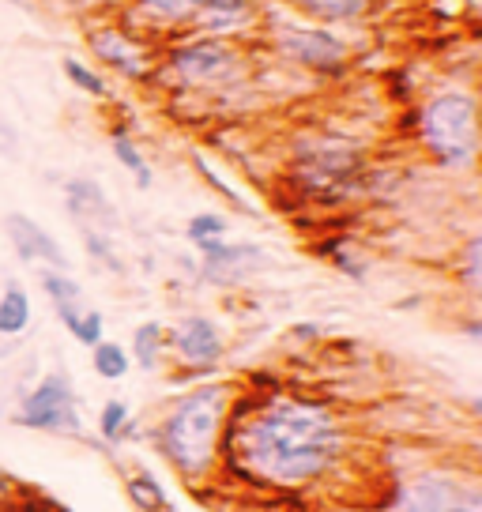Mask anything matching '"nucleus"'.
Returning <instances> with one entry per match:
<instances>
[{
  "label": "nucleus",
  "instance_id": "obj_1",
  "mask_svg": "<svg viewBox=\"0 0 482 512\" xmlns=\"http://www.w3.org/2000/svg\"><path fill=\"white\" fill-rule=\"evenodd\" d=\"M351 433L336 407L321 400H257L230 407L223 433L226 464L268 490H306L347 460Z\"/></svg>",
  "mask_w": 482,
  "mask_h": 512
},
{
  "label": "nucleus",
  "instance_id": "obj_2",
  "mask_svg": "<svg viewBox=\"0 0 482 512\" xmlns=\"http://www.w3.org/2000/svg\"><path fill=\"white\" fill-rule=\"evenodd\" d=\"M230 418V388L226 384H200L170 403L155 430L162 460L174 467L185 482H204L215 475L223 460V433Z\"/></svg>",
  "mask_w": 482,
  "mask_h": 512
},
{
  "label": "nucleus",
  "instance_id": "obj_3",
  "mask_svg": "<svg viewBox=\"0 0 482 512\" xmlns=\"http://www.w3.org/2000/svg\"><path fill=\"white\" fill-rule=\"evenodd\" d=\"M418 132H422V144L430 147L441 166L452 170H464L479 155V110H475V98L464 91H445L434 95L422 106L418 117Z\"/></svg>",
  "mask_w": 482,
  "mask_h": 512
},
{
  "label": "nucleus",
  "instance_id": "obj_4",
  "mask_svg": "<svg viewBox=\"0 0 482 512\" xmlns=\"http://www.w3.org/2000/svg\"><path fill=\"white\" fill-rule=\"evenodd\" d=\"M19 426H31L42 433H80L83 418L76 407V392L65 373H49L34 384V392L19 407Z\"/></svg>",
  "mask_w": 482,
  "mask_h": 512
},
{
  "label": "nucleus",
  "instance_id": "obj_5",
  "mask_svg": "<svg viewBox=\"0 0 482 512\" xmlns=\"http://www.w3.org/2000/svg\"><path fill=\"white\" fill-rule=\"evenodd\" d=\"M475 482L460 479L456 471H441V467H426L415 471L392 490L388 512H456L464 494Z\"/></svg>",
  "mask_w": 482,
  "mask_h": 512
},
{
  "label": "nucleus",
  "instance_id": "obj_6",
  "mask_svg": "<svg viewBox=\"0 0 482 512\" xmlns=\"http://www.w3.org/2000/svg\"><path fill=\"white\" fill-rule=\"evenodd\" d=\"M358 170H362V159L351 147L339 144L313 147L298 159V181L306 185V192L321 196V200H336L343 192H351Z\"/></svg>",
  "mask_w": 482,
  "mask_h": 512
},
{
  "label": "nucleus",
  "instance_id": "obj_7",
  "mask_svg": "<svg viewBox=\"0 0 482 512\" xmlns=\"http://www.w3.org/2000/svg\"><path fill=\"white\" fill-rule=\"evenodd\" d=\"M174 76L181 83H193V87H215L226 83L230 76H238V53L223 42H196L174 53Z\"/></svg>",
  "mask_w": 482,
  "mask_h": 512
},
{
  "label": "nucleus",
  "instance_id": "obj_8",
  "mask_svg": "<svg viewBox=\"0 0 482 512\" xmlns=\"http://www.w3.org/2000/svg\"><path fill=\"white\" fill-rule=\"evenodd\" d=\"M4 226H8V238H12V245H16V253L23 256L27 264H38V260H42V264H49V272H68V268H72L65 249L57 245V238L34 223L31 215L12 211V215L4 219Z\"/></svg>",
  "mask_w": 482,
  "mask_h": 512
},
{
  "label": "nucleus",
  "instance_id": "obj_9",
  "mask_svg": "<svg viewBox=\"0 0 482 512\" xmlns=\"http://www.w3.org/2000/svg\"><path fill=\"white\" fill-rule=\"evenodd\" d=\"M196 249L204 253V275L215 279V283H238V279H245V275H253L257 268L268 264L264 249H257V245H226L223 238H215L196 245Z\"/></svg>",
  "mask_w": 482,
  "mask_h": 512
},
{
  "label": "nucleus",
  "instance_id": "obj_10",
  "mask_svg": "<svg viewBox=\"0 0 482 512\" xmlns=\"http://www.w3.org/2000/svg\"><path fill=\"white\" fill-rule=\"evenodd\" d=\"M174 351L177 358H185L189 366L211 369L223 358V332L211 324L208 317H185L177 320L174 328Z\"/></svg>",
  "mask_w": 482,
  "mask_h": 512
},
{
  "label": "nucleus",
  "instance_id": "obj_11",
  "mask_svg": "<svg viewBox=\"0 0 482 512\" xmlns=\"http://www.w3.org/2000/svg\"><path fill=\"white\" fill-rule=\"evenodd\" d=\"M283 49H287L294 61L309 64V68H336V64H343V57H347L343 42L332 38V34H324V31L283 34Z\"/></svg>",
  "mask_w": 482,
  "mask_h": 512
},
{
  "label": "nucleus",
  "instance_id": "obj_12",
  "mask_svg": "<svg viewBox=\"0 0 482 512\" xmlns=\"http://www.w3.org/2000/svg\"><path fill=\"white\" fill-rule=\"evenodd\" d=\"M91 46H95V53L102 57V61H110L117 72H125V76H132V80H140L147 68H144V49L132 42L125 31H98L95 38H91Z\"/></svg>",
  "mask_w": 482,
  "mask_h": 512
},
{
  "label": "nucleus",
  "instance_id": "obj_13",
  "mask_svg": "<svg viewBox=\"0 0 482 512\" xmlns=\"http://www.w3.org/2000/svg\"><path fill=\"white\" fill-rule=\"evenodd\" d=\"M42 287H46L49 302H53V309H57L61 324H65L68 332H76V328H80V317H83L80 283H76L68 272H46L42 275Z\"/></svg>",
  "mask_w": 482,
  "mask_h": 512
},
{
  "label": "nucleus",
  "instance_id": "obj_14",
  "mask_svg": "<svg viewBox=\"0 0 482 512\" xmlns=\"http://www.w3.org/2000/svg\"><path fill=\"white\" fill-rule=\"evenodd\" d=\"M193 16L200 19L211 34L234 31V27H241V23L249 19V0H204Z\"/></svg>",
  "mask_w": 482,
  "mask_h": 512
},
{
  "label": "nucleus",
  "instance_id": "obj_15",
  "mask_svg": "<svg viewBox=\"0 0 482 512\" xmlns=\"http://www.w3.org/2000/svg\"><path fill=\"white\" fill-rule=\"evenodd\" d=\"M68 208L76 211V215H91V226H95V219L106 226L117 223L110 200L102 196V189H98L95 181H72V185H68Z\"/></svg>",
  "mask_w": 482,
  "mask_h": 512
},
{
  "label": "nucleus",
  "instance_id": "obj_16",
  "mask_svg": "<svg viewBox=\"0 0 482 512\" xmlns=\"http://www.w3.org/2000/svg\"><path fill=\"white\" fill-rule=\"evenodd\" d=\"M31 324V298L23 287H8L0 294V336H19Z\"/></svg>",
  "mask_w": 482,
  "mask_h": 512
},
{
  "label": "nucleus",
  "instance_id": "obj_17",
  "mask_svg": "<svg viewBox=\"0 0 482 512\" xmlns=\"http://www.w3.org/2000/svg\"><path fill=\"white\" fill-rule=\"evenodd\" d=\"M91 366H95V373L102 377V381H121V377L132 369V358H129V351H125L121 343L102 339V343H95V347H91Z\"/></svg>",
  "mask_w": 482,
  "mask_h": 512
},
{
  "label": "nucleus",
  "instance_id": "obj_18",
  "mask_svg": "<svg viewBox=\"0 0 482 512\" xmlns=\"http://www.w3.org/2000/svg\"><path fill=\"white\" fill-rule=\"evenodd\" d=\"M129 501L140 512H166V490L151 471H132L129 475Z\"/></svg>",
  "mask_w": 482,
  "mask_h": 512
},
{
  "label": "nucleus",
  "instance_id": "obj_19",
  "mask_svg": "<svg viewBox=\"0 0 482 512\" xmlns=\"http://www.w3.org/2000/svg\"><path fill=\"white\" fill-rule=\"evenodd\" d=\"M162 343H166V336H162V324H155V320L140 324V328H136V336H132V358H136V366L147 369V373L159 366Z\"/></svg>",
  "mask_w": 482,
  "mask_h": 512
},
{
  "label": "nucleus",
  "instance_id": "obj_20",
  "mask_svg": "<svg viewBox=\"0 0 482 512\" xmlns=\"http://www.w3.org/2000/svg\"><path fill=\"white\" fill-rule=\"evenodd\" d=\"M113 155H117V162L125 166V170H132V177H136V185L140 189H147L151 185V166L144 162V155H140V147L129 140V132H113Z\"/></svg>",
  "mask_w": 482,
  "mask_h": 512
},
{
  "label": "nucleus",
  "instance_id": "obj_21",
  "mask_svg": "<svg viewBox=\"0 0 482 512\" xmlns=\"http://www.w3.org/2000/svg\"><path fill=\"white\" fill-rule=\"evenodd\" d=\"M98 433L113 441V445H121L125 437H129V403L121 400H106L102 403V411H98Z\"/></svg>",
  "mask_w": 482,
  "mask_h": 512
},
{
  "label": "nucleus",
  "instance_id": "obj_22",
  "mask_svg": "<svg viewBox=\"0 0 482 512\" xmlns=\"http://www.w3.org/2000/svg\"><path fill=\"white\" fill-rule=\"evenodd\" d=\"M366 4H370V0H298V8H306L309 16L332 19V23L362 16V12H366Z\"/></svg>",
  "mask_w": 482,
  "mask_h": 512
},
{
  "label": "nucleus",
  "instance_id": "obj_23",
  "mask_svg": "<svg viewBox=\"0 0 482 512\" xmlns=\"http://www.w3.org/2000/svg\"><path fill=\"white\" fill-rule=\"evenodd\" d=\"M185 234H189V241L193 245H204V241H215L226 234V219L223 215H211V211H204V215H193L189 219V226H185Z\"/></svg>",
  "mask_w": 482,
  "mask_h": 512
},
{
  "label": "nucleus",
  "instance_id": "obj_24",
  "mask_svg": "<svg viewBox=\"0 0 482 512\" xmlns=\"http://www.w3.org/2000/svg\"><path fill=\"white\" fill-rule=\"evenodd\" d=\"M65 76H68L72 83H76V87H80L83 95L106 98V83H102V76H95V72H91L87 64L76 61V57H68V61H65Z\"/></svg>",
  "mask_w": 482,
  "mask_h": 512
},
{
  "label": "nucleus",
  "instance_id": "obj_25",
  "mask_svg": "<svg viewBox=\"0 0 482 512\" xmlns=\"http://www.w3.org/2000/svg\"><path fill=\"white\" fill-rule=\"evenodd\" d=\"M140 4L155 19H189L204 0H140Z\"/></svg>",
  "mask_w": 482,
  "mask_h": 512
},
{
  "label": "nucleus",
  "instance_id": "obj_26",
  "mask_svg": "<svg viewBox=\"0 0 482 512\" xmlns=\"http://www.w3.org/2000/svg\"><path fill=\"white\" fill-rule=\"evenodd\" d=\"M72 336L80 339L83 347H95V343H102V336H106V320H102V313H98V309H83L80 328H76Z\"/></svg>",
  "mask_w": 482,
  "mask_h": 512
},
{
  "label": "nucleus",
  "instance_id": "obj_27",
  "mask_svg": "<svg viewBox=\"0 0 482 512\" xmlns=\"http://www.w3.org/2000/svg\"><path fill=\"white\" fill-rule=\"evenodd\" d=\"M479 253H482V245H479V238H475L467 245V256H464V279L471 290H479Z\"/></svg>",
  "mask_w": 482,
  "mask_h": 512
},
{
  "label": "nucleus",
  "instance_id": "obj_28",
  "mask_svg": "<svg viewBox=\"0 0 482 512\" xmlns=\"http://www.w3.org/2000/svg\"><path fill=\"white\" fill-rule=\"evenodd\" d=\"M456 512H482V490H479V482H475V486L467 490L464 501H460V509H456Z\"/></svg>",
  "mask_w": 482,
  "mask_h": 512
},
{
  "label": "nucleus",
  "instance_id": "obj_29",
  "mask_svg": "<svg viewBox=\"0 0 482 512\" xmlns=\"http://www.w3.org/2000/svg\"><path fill=\"white\" fill-rule=\"evenodd\" d=\"M12 4H19V0H12Z\"/></svg>",
  "mask_w": 482,
  "mask_h": 512
}]
</instances>
